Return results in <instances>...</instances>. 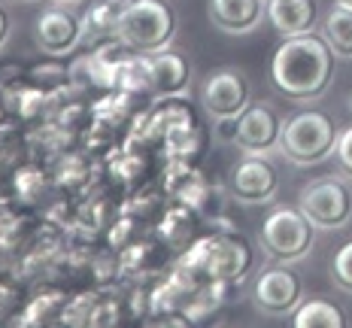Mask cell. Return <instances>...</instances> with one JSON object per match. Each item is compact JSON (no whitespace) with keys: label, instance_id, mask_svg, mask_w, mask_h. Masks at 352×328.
<instances>
[{"label":"cell","instance_id":"9a60e30c","mask_svg":"<svg viewBox=\"0 0 352 328\" xmlns=\"http://www.w3.org/2000/svg\"><path fill=\"white\" fill-rule=\"evenodd\" d=\"M131 0H98L82 16V40H116L119 21Z\"/></svg>","mask_w":352,"mask_h":328},{"label":"cell","instance_id":"44dd1931","mask_svg":"<svg viewBox=\"0 0 352 328\" xmlns=\"http://www.w3.org/2000/svg\"><path fill=\"white\" fill-rule=\"evenodd\" d=\"M6 36H10V16H6L3 6H0V49H3Z\"/></svg>","mask_w":352,"mask_h":328},{"label":"cell","instance_id":"5b68a950","mask_svg":"<svg viewBox=\"0 0 352 328\" xmlns=\"http://www.w3.org/2000/svg\"><path fill=\"white\" fill-rule=\"evenodd\" d=\"M313 240H316V225L300 213V207H276L261 222V246L285 265L304 259L313 250Z\"/></svg>","mask_w":352,"mask_h":328},{"label":"cell","instance_id":"5bb4252c","mask_svg":"<svg viewBox=\"0 0 352 328\" xmlns=\"http://www.w3.org/2000/svg\"><path fill=\"white\" fill-rule=\"evenodd\" d=\"M267 21L280 36L307 34L316 28V0H267Z\"/></svg>","mask_w":352,"mask_h":328},{"label":"cell","instance_id":"7402d4cb","mask_svg":"<svg viewBox=\"0 0 352 328\" xmlns=\"http://www.w3.org/2000/svg\"><path fill=\"white\" fill-rule=\"evenodd\" d=\"M337 6H346V10H352V0H334Z\"/></svg>","mask_w":352,"mask_h":328},{"label":"cell","instance_id":"3957f363","mask_svg":"<svg viewBox=\"0 0 352 328\" xmlns=\"http://www.w3.org/2000/svg\"><path fill=\"white\" fill-rule=\"evenodd\" d=\"M337 134L340 131L334 128V122L325 113H298L289 122H283L276 152L285 162L298 167H310L325 162L328 155H334Z\"/></svg>","mask_w":352,"mask_h":328},{"label":"cell","instance_id":"9c48e42d","mask_svg":"<svg viewBox=\"0 0 352 328\" xmlns=\"http://www.w3.org/2000/svg\"><path fill=\"white\" fill-rule=\"evenodd\" d=\"M300 276L289 267H270L258 276L255 283V304L258 310L270 313V316H285V313H295L300 304Z\"/></svg>","mask_w":352,"mask_h":328},{"label":"cell","instance_id":"ffe728a7","mask_svg":"<svg viewBox=\"0 0 352 328\" xmlns=\"http://www.w3.org/2000/svg\"><path fill=\"white\" fill-rule=\"evenodd\" d=\"M19 301H21L19 286L0 283V322H6V319H10V313H12V310H19Z\"/></svg>","mask_w":352,"mask_h":328},{"label":"cell","instance_id":"4fadbf2b","mask_svg":"<svg viewBox=\"0 0 352 328\" xmlns=\"http://www.w3.org/2000/svg\"><path fill=\"white\" fill-rule=\"evenodd\" d=\"M146 73H149V89H155L158 94H179L192 79L188 61L170 49L146 55Z\"/></svg>","mask_w":352,"mask_h":328},{"label":"cell","instance_id":"6da1fadb","mask_svg":"<svg viewBox=\"0 0 352 328\" xmlns=\"http://www.w3.org/2000/svg\"><path fill=\"white\" fill-rule=\"evenodd\" d=\"M334 76V52L322 34L285 36L270 61V79L285 98L316 100L328 91Z\"/></svg>","mask_w":352,"mask_h":328},{"label":"cell","instance_id":"ba28073f","mask_svg":"<svg viewBox=\"0 0 352 328\" xmlns=\"http://www.w3.org/2000/svg\"><path fill=\"white\" fill-rule=\"evenodd\" d=\"M228 186L240 204H267L280 188V173L264 155H246L231 171Z\"/></svg>","mask_w":352,"mask_h":328},{"label":"cell","instance_id":"603a6c76","mask_svg":"<svg viewBox=\"0 0 352 328\" xmlns=\"http://www.w3.org/2000/svg\"><path fill=\"white\" fill-rule=\"evenodd\" d=\"M55 3H79V0H55Z\"/></svg>","mask_w":352,"mask_h":328},{"label":"cell","instance_id":"484cf974","mask_svg":"<svg viewBox=\"0 0 352 328\" xmlns=\"http://www.w3.org/2000/svg\"><path fill=\"white\" fill-rule=\"evenodd\" d=\"M264 3H267V0H264Z\"/></svg>","mask_w":352,"mask_h":328},{"label":"cell","instance_id":"cb8c5ba5","mask_svg":"<svg viewBox=\"0 0 352 328\" xmlns=\"http://www.w3.org/2000/svg\"><path fill=\"white\" fill-rule=\"evenodd\" d=\"M349 107H352V98H349Z\"/></svg>","mask_w":352,"mask_h":328},{"label":"cell","instance_id":"52a82bcc","mask_svg":"<svg viewBox=\"0 0 352 328\" xmlns=\"http://www.w3.org/2000/svg\"><path fill=\"white\" fill-rule=\"evenodd\" d=\"M283 119L276 116V109L270 104H249L243 113L237 116L234 125V137L237 149H243L246 155H267L280 143Z\"/></svg>","mask_w":352,"mask_h":328},{"label":"cell","instance_id":"e0dca14e","mask_svg":"<svg viewBox=\"0 0 352 328\" xmlns=\"http://www.w3.org/2000/svg\"><path fill=\"white\" fill-rule=\"evenodd\" d=\"M292 322H295L298 328H343V325H346V319H343V313L337 310L331 301L310 298V301L298 304Z\"/></svg>","mask_w":352,"mask_h":328},{"label":"cell","instance_id":"7c38bea8","mask_svg":"<svg viewBox=\"0 0 352 328\" xmlns=\"http://www.w3.org/2000/svg\"><path fill=\"white\" fill-rule=\"evenodd\" d=\"M207 12L219 31L243 36L252 34L261 19H267V3L264 0H210Z\"/></svg>","mask_w":352,"mask_h":328},{"label":"cell","instance_id":"ac0fdd59","mask_svg":"<svg viewBox=\"0 0 352 328\" xmlns=\"http://www.w3.org/2000/svg\"><path fill=\"white\" fill-rule=\"evenodd\" d=\"M331 276H334V286L337 289L346 292V295H352V240L337 250L334 261H331Z\"/></svg>","mask_w":352,"mask_h":328},{"label":"cell","instance_id":"8992f818","mask_svg":"<svg viewBox=\"0 0 352 328\" xmlns=\"http://www.w3.org/2000/svg\"><path fill=\"white\" fill-rule=\"evenodd\" d=\"M249 79L243 76L240 70H216L204 79L201 85V107L204 113L212 116L216 122H225V119H237L240 113L249 107Z\"/></svg>","mask_w":352,"mask_h":328},{"label":"cell","instance_id":"d4e9b609","mask_svg":"<svg viewBox=\"0 0 352 328\" xmlns=\"http://www.w3.org/2000/svg\"><path fill=\"white\" fill-rule=\"evenodd\" d=\"M25 3H31V0H25Z\"/></svg>","mask_w":352,"mask_h":328},{"label":"cell","instance_id":"30bf717a","mask_svg":"<svg viewBox=\"0 0 352 328\" xmlns=\"http://www.w3.org/2000/svg\"><path fill=\"white\" fill-rule=\"evenodd\" d=\"M34 36H36V46L46 55L52 58L70 55L79 46V40H82V21L70 16L67 10H46L36 19Z\"/></svg>","mask_w":352,"mask_h":328},{"label":"cell","instance_id":"7a4b0ae2","mask_svg":"<svg viewBox=\"0 0 352 328\" xmlns=\"http://www.w3.org/2000/svg\"><path fill=\"white\" fill-rule=\"evenodd\" d=\"M176 34V12L164 0H131L119 21L116 40H122L131 52L155 55L170 46Z\"/></svg>","mask_w":352,"mask_h":328},{"label":"cell","instance_id":"d6986e66","mask_svg":"<svg viewBox=\"0 0 352 328\" xmlns=\"http://www.w3.org/2000/svg\"><path fill=\"white\" fill-rule=\"evenodd\" d=\"M334 158H337V167H340V173H346V177L352 179V125L343 128L340 134H337Z\"/></svg>","mask_w":352,"mask_h":328},{"label":"cell","instance_id":"277c9868","mask_svg":"<svg viewBox=\"0 0 352 328\" xmlns=\"http://www.w3.org/2000/svg\"><path fill=\"white\" fill-rule=\"evenodd\" d=\"M298 207L316 228L337 231L343 225H349L352 219V188L343 177L325 173V177L304 182V188L298 195Z\"/></svg>","mask_w":352,"mask_h":328},{"label":"cell","instance_id":"8fae6325","mask_svg":"<svg viewBox=\"0 0 352 328\" xmlns=\"http://www.w3.org/2000/svg\"><path fill=\"white\" fill-rule=\"evenodd\" d=\"M197 252L204 255V271H207L212 280H240L249 265H252V255H249L243 240H207V243L197 246Z\"/></svg>","mask_w":352,"mask_h":328},{"label":"cell","instance_id":"2e32d148","mask_svg":"<svg viewBox=\"0 0 352 328\" xmlns=\"http://www.w3.org/2000/svg\"><path fill=\"white\" fill-rule=\"evenodd\" d=\"M322 36H325L334 58H352V10L334 3L322 21Z\"/></svg>","mask_w":352,"mask_h":328}]
</instances>
